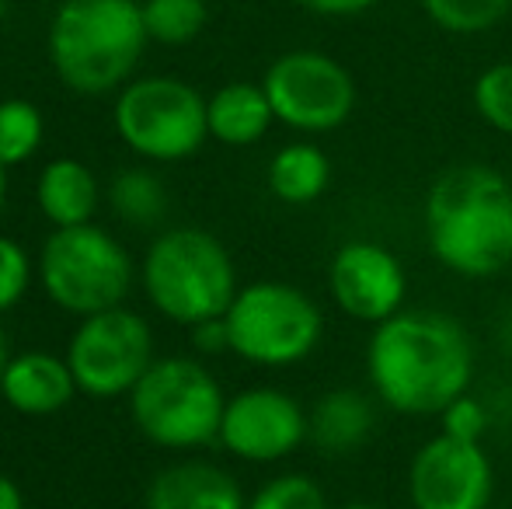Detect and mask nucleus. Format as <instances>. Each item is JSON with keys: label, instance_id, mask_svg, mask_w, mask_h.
Listing matches in <instances>:
<instances>
[{"label": "nucleus", "instance_id": "27", "mask_svg": "<svg viewBox=\"0 0 512 509\" xmlns=\"http://www.w3.org/2000/svg\"><path fill=\"white\" fill-rule=\"evenodd\" d=\"M35 279V262L14 238L0 234V314L14 311L25 300Z\"/></svg>", "mask_w": 512, "mask_h": 509}, {"label": "nucleus", "instance_id": "15", "mask_svg": "<svg viewBox=\"0 0 512 509\" xmlns=\"http://www.w3.org/2000/svg\"><path fill=\"white\" fill-rule=\"evenodd\" d=\"M143 509H248V499L230 471L206 461H182L157 471Z\"/></svg>", "mask_w": 512, "mask_h": 509}, {"label": "nucleus", "instance_id": "1", "mask_svg": "<svg viewBox=\"0 0 512 509\" xmlns=\"http://www.w3.org/2000/svg\"><path fill=\"white\" fill-rule=\"evenodd\" d=\"M474 342L453 314L401 307L373 325L366 381L373 398L398 415H439L474 384Z\"/></svg>", "mask_w": 512, "mask_h": 509}, {"label": "nucleus", "instance_id": "32", "mask_svg": "<svg viewBox=\"0 0 512 509\" xmlns=\"http://www.w3.org/2000/svg\"><path fill=\"white\" fill-rule=\"evenodd\" d=\"M7 360H11V353H7V332H4V325H0V377H4Z\"/></svg>", "mask_w": 512, "mask_h": 509}, {"label": "nucleus", "instance_id": "18", "mask_svg": "<svg viewBox=\"0 0 512 509\" xmlns=\"http://www.w3.org/2000/svg\"><path fill=\"white\" fill-rule=\"evenodd\" d=\"M206 123L209 140L223 147H251L265 140V133L276 123V112L262 84L234 81L206 98Z\"/></svg>", "mask_w": 512, "mask_h": 509}, {"label": "nucleus", "instance_id": "11", "mask_svg": "<svg viewBox=\"0 0 512 509\" xmlns=\"http://www.w3.org/2000/svg\"><path fill=\"white\" fill-rule=\"evenodd\" d=\"M310 440L307 408L283 387H244L230 394L220 419V443L230 457L248 464H276Z\"/></svg>", "mask_w": 512, "mask_h": 509}, {"label": "nucleus", "instance_id": "9", "mask_svg": "<svg viewBox=\"0 0 512 509\" xmlns=\"http://www.w3.org/2000/svg\"><path fill=\"white\" fill-rule=\"evenodd\" d=\"M67 363L77 381V391L88 398H129L140 377L150 370L154 356V332L147 318L122 307L88 314L74 328L67 342Z\"/></svg>", "mask_w": 512, "mask_h": 509}, {"label": "nucleus", "instance_id": "14", "mask_svg": "<svg viewBox=\"0 0 512 509\" xmlns=\"http://www.w3.org/2000/svg\"><path fill=\"white\" fill-rule=\"evenodd\" d=\"M77 381L70 374L67 356L42 353V349H28L7 360L4 377H0V398L11 412L18 415H56L74 401Z\"/></svg>", "mask_w": 512, "mask_h": 509}, {"label": "nucleus", "instance_id": "10", "mask_svg": "<svg viewBox=\"0 0 512 509\" xmlns=\"http://www.w3.org/2000/svg\"><path fill=\"white\" fill-rule=\"evenodd\" d=\"M262 88L276 112V123L293 133H331L345 126L356 109V81L328 53L317 49H293L272 60L265 70Z\"/></svg>", "mask_w": 512, "mask_h": 509}, {"label": "nucleus", "instance_id": "25", "mask_svg": "<svg viewBox=\"0 0 512 509\" xmlns=\"http://www.w3.org/2000/svg\"><path fill=\"white\" fill-rule=\"evenodd\" d=\"M474 109L495 133L512 136V60L495 63L474 81Z\"/></svg>", "mask_w": 512, "mask_h": 509}, {"label": "nucleus", "instance_id": "34", "mask_svg": "<svg viewBox=\"0 0 512 509\" xmlns=\"http://www.w3.org/2000/svg\"><path fill=\"white\" fill-rule=\"evenodd\" d=\"M338 509H380V506H373V503H345V506H338Z\"/></svg>", "mask_w": 512, "mask_h": 509}, {"label": "nucleus", "instance_id": "20", "mask_svg": "<svg viewBox=\"0 0 512 509\" xmlns=\"http://www.w3.org/2000/svg\"><path fill=\"white\" fill-rule=\"evenodd\" d=\"M108 206L129 227H157L168 213V189L150 168H122L108 182Z\"/></svg>", "mask_w": 512, "mask_h": 509}, {"label": "nucleus", "instance_id": "17", "mask_svg": "<svg viewBox=\"0 0 512 509\" xmlns=\"http://www.w3.org/2000/svg\"><path fill=\"white\" fill-rule=\"evenodd\" d=\"M35 206L42 217L56 227L91 224L102 206V185L98 175L77 157H56L39 171L35 182Z\"/></svg>", "mask_w": 512, "mask_h": 509}, {"label": "nucleus", "instance_id": "35", "mask_svg": "<svg viewBox=\"0 0 512 509\" xmlns=\"http://www.w3.org/2000/svg\"><path fill=\"white\" fill-rule=\"evenodd\" d=\"M4 14H7V0H0V21H4Z\"/></svg>", "mask_w": 512, "mask_h": 509}, {"label": "nucleus", "instance_id": "19", "mask_svg": "<svg viewBox=\"0 0 512 509\" xmlns=\"http://www.w3.org/2000/svg\"><path fill=\"white\" fill-rule=\"evenodd\" d=\"M269 192L286 206H310L328 192L331 185V161L317 143L293 140L279 147L269 161Z\"/></svg>", "mask_w": 512, "mask_h": 509}, {"label": "nucleus", "instance_id": "24", "mask_svg": "<svg viewBox=\"0 0 512 509\" xmlns=\"http://www.w3.org/2000/svg\"><path fill=\"white\" fill-rule=\"evenodd\" d=\"M248 509H331L317 478L304 471H286L258 485L255 496H248Z\"/></svg>", "mask_w": 512, "mask_h": 509}, {"label": "nucleus", "instance_id": "12", "mask_svg": "<svg viewBox=\"0 0 512 509\" xmlns=\"http://www.w3.org/2000/svg\"><path fill=\"white\" fill-rule=\"evenodd\" d=\"M495 496V468L481 443L436 433L408 464L411 509H488Z\"/></svg>", "mask_w": 512, "mask_h": 509}, {"label": "nucleus", "instance_id": "7", "mask_svg": "<svg viewBox=\"0 0 512 509\" xmlns=\"http://www.w3.org/2000/svg\"><path fill=\"white\" fill-rule=\"evenodd\" d=\"M223 321L230 353L265 370L297 367L317 353L324 339V314L317 300L283 279H258L241 286Z\"/></svg>", "mask_w": 512, "mask_h": 509}, {"label": "nucleus", "instance_id": "33", "mask_svg": "<svg viewBox=\"0 0 512 509\" xmlns=\"http://www.w3.org/2000/svg\"><path fill=\"white\" fill-rule=\"evenodd\" d=\"M4 203H7V164L0 161V213H4Z\"/></svg>", "mask_w": 512, "mask_h": 509}, {"label": "nucleus", "instance_id": "23", "mask_svg": "<svg viewBox=\"0 0 512 509\" xmlns=\"http://www.w3.org/2000/svg\"><path fill=\"white\" fill-rule=\"evenodd\" d=\"M432 25L453 35H478L495 28L512 11V0H422Z\"/></svg>", "mask_w": 512, "mask_h": 509}, {"label": "nucleus", "instance_id": "13", "mask_svg": "<svg viewBox=\"0 0 512 509\" xmlns=\"http://www.w3.org/2000/svg\"><path fill=\"white\" fill-rule=\"evenodd\" d=\"M328 293L345 318L380 325L405 307L408 272L380 241H345L328 262Z\"/></svg>", "mask_w": 512, "mask_h": 509}, {"label": "nucleus", "instance_id": "30", "mask_svg": "<svg viewBox=\"0 0 512 509\" xmlns=\"http://www.w3.org/2000/svg\"><path fill=\"white\" fill-rule=\"evenodd\" d=\"M0 509H25V492L4 471H0Z\"/></svg>", "mask_w": 512, "mask_h": 509}, {"label": "nucleus", "instance_id": "22", "mask_svg": "<svg viewBox=\"0 0 512 509\" xmlns=\"http://www.w3.org/2000/svg\"><path fill=\"white\" fill-rule=\"evenodd\" d=\"M42 140H46V119L39 105H32L28 98H4L0 102V161L7 168L32 161Z\"/></svg>", "mask_w": 512, "mask_h": 509}, {"label": "nucleus", "instance_id": "3", "mask_svg": "<svg viewBox=\"0 0 512 509\" xmlns=\"http://www.w3.org/2000/svg\"><path fill=\"white\" fill-rule=\"evenodd\" d=\"M147 42L140 0H60L46 35L56 77L84 98L126 88Z\"/></svg>", "mask_w": 512, "mask_h": 509}, {"label": "nucleus", "instance_id": "26", "mask_svg": "<svg viewBox=\"0 0 512 509\" xmlns=\"http://www.w3.org/2000/svg\"><path fill=\"white\" fill-rule=\"evenodd\" d=\"M439 419V433L453 436V440L464 443H485L488 429H492V405L478 394H460L453 398L443 412L436 415Z\"/></svg>", "mask_w": 512, "mask_h": 509}, {"label": "nucleus", "instance_id": "6", "mask_svg": "<svg viewBox=\"0 0 512 509\" xmlns=\"http://www.w3.org/2000/svg\"><path fill=\"white\" fill-rule=\"evenodd\" d=\"M227 394L192 356H161L129 391L133 426L161 450H203L220 436Z\"/></svg>", "mask_w": 512, "mask_h": 509}, {"label": "nucleus", "instance_id": "4", "mask_svg": "<svg viewBox=\"0 0 512 509\" xmlns=\"http://www.w3.org/2000/svg\"><path fill=\"white\" fill-rule=\"evenodd\" d=\"M140 286L150 307L182 328L223 318L241 290L227 245L203 227H171L157 234L140 262Z\"/></svg>", "mask_w": 512, "mask_h": 509}, {"label": "nucleus", "instance_id": "16", "mask_svg": "<svg viewBox=\"0 0 512 509\" xmlns=\"http://www.w3.org/2000/svg\"><path fill=\"white\" fill-rule=\"evenodd\" d=\"M310 440L324 457H349L377 429V398L359 387H331L310 408Z\"/></svg>", "mask_w": 512, "mask_h": 509}, {"label": "nucleus", "instance_id": "21", "mask_svg": "<svg viewBox=\"0 0 512 509\" xmlns=\"http://www.w3.org/2000/svg\"><path fill=\"white\" fill-rule=\"evenodd\" d=\"M140 11L147 39L161 46H189L209 21L206 0H140Z\"/></svg>", "mask_w": 512, "mask_h": 509}, {"label": "nucleus", "instance_id": "8", "mask_svg": "<svg viewBox=\"0 0 512 509\" xmlns=\"http://www.w3.org/2000/svg\"><path fill=\"white\" fill-rule=\"evenodd\" d=\"M119 140L150 164L189 161L209 140L206 98L182 77H133L112 105Z\"/></svg>", "mask_w": 512, "mask_h": 509}, {"label": "nucleus", "instance_id": "28", "mask_svg": "<svg viewBox=\"0 0 512 509\" xmlns=\"http://www.w3.org/2000/svg\"><path fill=\"white\" fill-rule=\"evenodd\" d=\"M192 332V342L203 356H220V353H230V335H227V321L223 318H209L203 325L189 328Z\"/></svg>", "mask_w": 512, "mask_h": 509}, {"label": "nucleus", "instance_id": "2", "mask_svg": "<svg viewBox=\"0 0 512 509\" xmlns=\"http://www.w3.org/2000/svg\"><path fill=\"white\" fill-rule=\"evenodd\" d=\"M425 245L453 276L488 279L512 265V185L488 164H457L425 192Z\"/></svg>", "mask_w": 512, "mask_h": 509}, {"label": "nucleus", "instance_id": "29", "mask_svg": "<svg viewBox=\"0 0 512 509\" xmlns=\"http://www.w3.org/2000/svg\"><path fill=\"white\" fill-rule=\"evenodd\" d=\"M297 4L314 14H324V18H352V14L370 11L377 0H297Z\"/></svg>", "mask_w": 512, "mask_h": 509}, {"label": "nucleus", "instance_id": "31", "mask_svg": "<svg viewBox=\"0 0 512 509\" xmlns=\"http://www.w3.org/2000/svg\"><path fill=\"white\" fill-rule=\"evenodd\" d=\"M499 349L512 360V311L502 314V321H499Z\"/></svg>", "mask_w": 512, "mask_h": 509}, {"label": "nucleus", "instance_id": "5", "mask_svg": "<svg viewBox=\"0 0 512 509\" xmlns=\"http://www.w3.org/2000/svg\"><path fill=\"white\" fill-rule=\"evenodd\" d=\"M35 276L60 311L88 318L126 304L140 269L129 248L91 220L81 227H56L42 241Z\"/></svg>", "mask_w": 512, "mask_h": 509}]
</instances>
